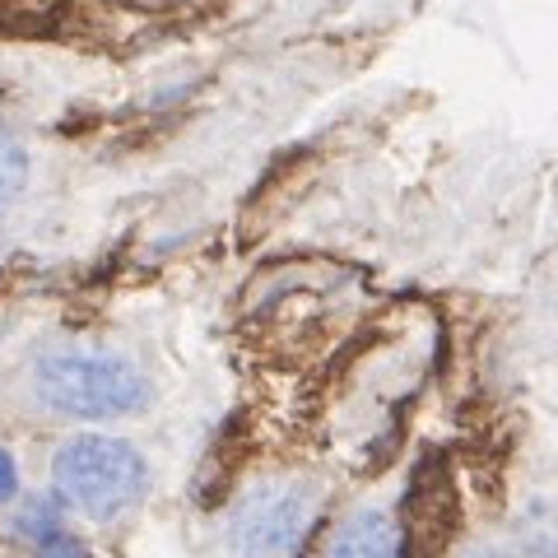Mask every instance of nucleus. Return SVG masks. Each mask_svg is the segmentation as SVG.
I'll return each instance as SVG.
<instances>
[{
    "label": "nucleus",
    "instance_id": "6",
    "mask_svg": "<svg viewBox=\"0 0 558 558\" xmlns=\"http://www.w3.org/2000/svg\"><path fill=\"white\" fill-rule=\"evenodd\" d=\"M451 558H526V554L508 545V539H475V545H461Z\"/></svg>",
    "mask_w": 558,
    "mask_h": 558
},
{
    "label": "nucleus",
    "instance_id": "2",
    "mask_svg": "<svg viewBox=\"0 0 558 558\" xmlns=\"http://www.w3.org/2000/svg\"><path fill=\"white\" fill-rule=\"evenodd\" d=\"M51 488L70 512L89 521H117L149 494V461L126 438L75 433L51 457Z\"/></svg>",
    "mask_w": 558,
    "mask_h": 558
},
{
    "label": "nucleus",
    "instance_id": "3",
    "mask_svg": "<svg viewBox=\"0 0 558 558\" xmlns=\"http://www.w3.org/2000/svg\"><path fill=\"white\" fill-rule=\"evenodd\" d=\"M322 517L317 480L284 475L247 488L219 526V558H299Z\"/></svg>",
    "mask_w": 558,
    "mask_h": 558
},
{
    "label": "nucleus",
    "instance_id": "7",
    "mask_svg": "<svg viewBox=\"0 0 558 558\" xmlns=\"http://www.w3.org/2000/svg\"><path fill=\"white\" fill-rule=\"evenodd\" d=\"M20 498V461H14L10 447H0V508Z\"/></svg>",
    "mask_w": 558,
    "mask_h": 558
},
{
    "label": "nucleus",
    "instance_id": "4",
    "mask_svg": "<svg viewBox=\"0 0 558 558\" xmlns=\"http://www.w3.org/2000/svg\"><path fill=\"white\" fill-rule=\"evenodd\" d=\"M326 558H405V531L391 508L363 502L336 526Z\"/></svg>",
    "mask_w": 558,
    "mask_h": 558
},
{
    "label": "nucleus",
    "instance_id": "1",
    "mask_svg": "<svg viewBox=\"0 0 558 558\" xmlns=\"http://www.w3.org/2000/svg\"><path fill=\"white\" fill-rule=\"evenodd\" d=\"M28 391L61 418H131L154 400L145 368L98 344H61L38 354L28 368Z\"/></svg>",
    "mask_w": 558,
    "mask_h": 558
},
{
    "label": "nucleus",
    "instance_id": "8",
    "mask_svg": "<svg viewBox=\"0 0 558 558\" xmlns=\"http://www.w3.org/2000/svg\"><path fill=\"white\" fill-rule=\"evenodd\" d=\"M38 558H89V554H84V545L75 535L61 531V535H51L47 545H38Z\"/></svg>",
    "mask_w": 558,
    "mask_h": 558
},
{
    "label": "nucleus",
    "instance_id": "5",
    "mask_svg": "<svg viewBox=\"0 0 558 558\" xmlns=\"http://www.w3.org/2000/svg\"><path fill=\"white\" fill-rule=\"evenodd\" d=\"M33 182V154L14 131L0 126V209H10Z\"/></svg>",
    "mask_w": 558,
    "mask_h": 558
}]
</instances>
